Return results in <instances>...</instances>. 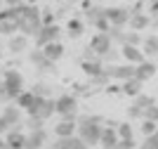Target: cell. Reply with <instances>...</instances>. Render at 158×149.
<instances>
[{
	"instance_id": "6da1fadb",
	"label": "cell",
	"mask_w": 158,
	"mask_h": 149,
	"mask_svg": "<svg viewBox=\"0 0 158 149\" xmlns=\"http://www.w3.org/2000/svg\"><path fill=\"white\" fill-rule=\"evenodd\" d=\"M43 28V21H40V10L38 5H24L19 7V14H17V31L26 38H35L38 31Z\"/></svg>"
},
{
	"instance_id": "7a4b0ae2",
	"label": "cell",
	"mask_w": 158,
	"mask_h": 149,
	"mask_svg": "<svg viewBox=\"0 0 158 149\" xmlns=\"http://www.w3.org/2000/svg\"><path fill=\"white\" fill-rule=\"evenodd\" d=\"M102 130H104V123L99 116H85L76 118V135L87 144V147H99V140H102Z\"/></svg>"
},
{
	"instance_id": "3957f363",
	"label": "cell",
	"mask_w": 158,
	"mask_h": 149,
	"mask_svg": "<svg viewBox=\"0 0 158 149\" xmlns=\"http://www.w3.org/2000/svg\"><path fill=\"white\" fill-rule=\"evenodd\" d=\"M26 90V81L21 76V71L17 69H7L0 78V102H7V99H17L21 92Z\"/></svg>"
},
{
	"instance_id": "277c9868",
	"label": "cell",
	"mask_w": 158,
	"mask_h": 149,
	"mask_svg": "<svg viewBox=\"0 0 158 149\" xmlns=\"http://www.w3.org/2000/svg\"><path fill=\"white\" fill-rule=\"evenodd\" d=\"M54 114L61 121H76L78 118V97L71 92H61L54 97Z\"/></svg>"
},
{
	"instance_id": "5b68a950",
	"label": "cell",
	"mask_w": 158,
	"mask_h": 149,
	"mask_svg": "<svg viewBox=\"0 0 158 149\" xmlns=\"http://www.w3.org/2000/svg\"><path fill=\"white\" fill-rule=\"evenodd\" d=\"M113 50V40L109 33H94L92 40L87 43V59H104Z\"/></svg>"
},
{
	"instance_id": "8992f818",
	"label": "cell",
	"mask_w": 158,
	"mask_h": 149,
	"mask_svg": "<svg viewBox=\"0 0 158 149\" xmlns=\"http://www.w3.org/2000/svg\"><path fill=\"white\" fill-rule=\"evenodd\" d=\"M85 19L97 33H109L111 31V24H109V19L104 17V7H87Z\"/></svg>"
},
{
	"instance_id": "52a82bcc",
	"label": "cell",
	"mask_w": 158,
	"mask_h": 149,
	"mask_svg": "<svg viewBox=\"0 0 158 149\" xmlns=\"http://www.w3.org/2000/svg\"><path fill=\"white\" fill-rule=\"evenodd\" d=\"M104 17L109 19V24H111V28H123V26H127V21H130V10L127 7H104Z\"/></svg>"
},
{
	"instance_id": "ba28073f",
	"label": "cell",
	"mask_w": 158,
	"mask_h": 149,
	"mask_svg": "<svg viewBox=\"0 0 158 149\" xmlns=\"http://www.w3.org/2000/svg\"><path fill=\"white\" fill-rule=\"evenodd\" d=\"M61 38V28L57 24H50V26H43L38 31V36L33 38V43H35V47L38 50H43L45 45H50V43H57V40Z\"/></svg>"
},
{
	"instance_id": "9c48e42d",
	"label": "cell",
	"mask_w": 158,
	"mask_h": 149,
	"mask_svg": "<svg viewBox=\"0 0 158 149\" xmlns=\"http://www.w3.org/2000/svg\"><path fill=\"white\" fill-rule=\"evenodd\" d=\"M5 147L7 149H26V133H24V121L5 133Z\"/></svg>"
},
{
	"instance_id": "30bf717a",
	"label": "cell",
	"mask_w": 158,
	"mask_h": 149,
	"mask_svg": "<svg viewBox=\"0 0 158 149\" xmlns=\"http://www.w3.org/2000/svg\"><path fill=\"white\" fill-rule=\"evenodd\" d=\"M28 116L31 118H38V121H50V118L54 116V99H43L38 97V102H35V107H33L31 111H28Z\"/></svg>"
},
{
	"instance_id": "8fae6325",
	"label": "cell",
	"mask_w": 158,
	"mask_h": 149,
	"mask_svg": "<svg viewBox=\"0 0 158 149\" xmlns=\"http://www.w3.org/2000/svg\"><path fill=\"white\" fill-rule=\"evenodd\" d=\"M28 62H31V64L35 66V71H40V73H54L57 71V64L50 62V59L45 57V52L38 50V47L33 52H28Z\"/></svg>"
},
{
	"instance_id": "7c38bea8",
	"label": "cell",
	"mask_w": 158,
	"mask_h": 149,
	"mask_svg": "<svg viewBox=\"0 0 158 149\" xmlns=\"http://www.w3.org/2000/svg\"><path fill=\"white\" fill-rule=\"evenodd\" d=\"M106 73H109L111 81H120V83H125V81L135 78V66H132V64H111L109 69H106Z\"/></svg>"
},
{
	"instance_id": "4fadbf2b",
	"label": "cell",
	"mask_w": 158,
	"mask_h": 149,
	"mask_svg": "<svg viewBox=\"0 0 158 149\" xmlns=\"http://www.w3.org/2000/svg\"><path fill=\"white\" fill-rule=\"evenodd\" d=\"M50 149H90L78 135L73 137H54V142L50 144Z\"/></svg>"
},
{
	"instance_id": "5bb4252c",
	"label": "cell",
	"mask_w": 158,
	"mask_h": 149,
	"mask_svg": "<svg viewBox=\"0 0 158 149\" xmlns=\"http://www.w3.org/2000/svg\"><path fill=\"white\" fill-rule=\"evenodd\" d=\"M116 125L118 123H111V125H104L102 130V140H99V147L102 149H116L118 147V133H116Z\"/></svg>"
},
{
	"instance_id": "9a60e30c",
	"label": "cell",
	"mask_w": 158,
	"mask_h": 149,
	"mask_svg": "<svg viewBox=\"0 0 158 149\" xmlns=\"http://www.w3.org/2000/svg\"><path fill=\"white\" fill-rule=\"evenodd\" d=\"M7 52L10 55H24V52H28V38L21 36V33L10 36L7 38Z\"/></svg>"
},
{
	"instance_id": "2e32d148",
	"label": "cell",
	"mask_w": 158,
	"mask_h": 149,
	"mask_svg": "<svg viewBox=\"0 0 158 149\" xmlns=\"http://www.w3.org/2000/svg\"><path fill=\"white\" fill-rule=\"evenodd\" d=\"M0 118H2L10 128H14V125L21 123V109L17 107V104H5L2 111H0Z\"/></svg>"
},
{
	"instance_id": "e0dca14e",
	"label": "cell",
	"mask_w": 158,
	"mask_h": 149,
	"mask_svg": "<svg viewBox=\"0 0 158 149\" xmlns=\"http://www.w3.org/2000/svg\"><path fill=\"white\" fill-rule=\"evenodd\" d=\"M156 71H158V66L153 64L151 59H146V62H142V64L135 66V78H137L139 83H146L149 78L156 76Z\"/></svg>"
},
{
	"instance_id": "ac0fdd59",
	"label": "cell",
	"mask_w": 158,
	"mask_h": 149,
	"mask_svg": "<svg viewBox=\"0 0 158 149\" xmlns=\"http://www.w3.org/2000/svg\"><path fill=\"white\" fill-rule=\"evenodd\" d=\"M120 55H123V59H125L127 64H132V66H137V64H142V62H146L144 52L139 50V47H135V45H123V47H120Z\"/></svg>"
},
{
	"instance_id": "d6986e66",
	"label": "cell",
	"mask_w": 158,
	"mask_h": 149,
	"mask_svg": "<svg viewBox=\"0 0 158 149\" xmlns=\"http://www.w3.org/2000/svg\"><path fill=\"white\" fill-rule=\"evenodd\" d=\"M149 21H151V17L146 12H135V10H130V21H127V26H130V31H144V28H149Z\"/></svg>"
},
{
	"instance_id": "ffe728a7",
	"label": "cell",
	"mask_w": 158,
	"mask_h": 149,
	"mask_svg": "<svg viewBox=\"0 0 158 149\" xmlns=\"http://www.w3.org/2000/svg\"><path fill=\"white\" fill-rule=\"evenodd\" d=\"M47 144V130H31L26 133V149H43Z\"/></svg>"
},
{
	"instance_id": "44dd1931",
	"label": "cell",
	"mask_w": 158,
	"mask_h": 149,
	"mask_svg": "<svg viewBox=\"0 0 158 149\" xmlns=\"http://www.w3.org/2000/svg\"><path fill=\"white\" fill-rule=\"evenodd\" d=\"M80 66H83L85 76H90V78H97V76H102V73L106 71V66H104L102 59H85Z\"/></svg>"
},
{
	"instance_id": "7402d4cb",
	"label": "cell",
	"mask_w": 158,
	"mask_h": 149,
	"mask_svg": "<svg viewBox=\"0 0 158 149\" xmlns=\"http://www.w3.org/2000/svg\"><path fill=\"white\" fill-rule=\"evenodd\" d=\"M139 50L144 52V57H158V36L149 33L146 38H142V45Z\"/></svg>"
},
{
	"instance_id": "603a6c76",
	"label": "cell",
	"mask_w": 158,
	"mask_h": 149,
	"mask_svg": "<svg viewBox=\"0 0 158 149\" xmlns=\"http://www.w3.org/2000/svg\"><path fill=\"white\" fill-rule=\"evenodd\" d=\"M43 52H45V57L50 59V62H54V64H57V62H59L61 57H64V43H61V40H57V43H50V45H45L43 47Z\"/></svg>"
},
{
	"instance_id": "cb8c5ba5",
	"label": "cell",
	"mask_w": 158,
	"mask_h": 149,
	"mask_svg": "<svg viewBox=\"0 0 158 149\" xmlns=\"http://www.w3.org/2000/svg\"><path fill=\"white\" fill-rule=\"evenodd\" d=\"M35 102H38V97H35V95H33L31 90H24V92L19 95V97L14 99V104H17V107H19L21 111H26V114L33 109V107H35Z\"/></svg>"
},
{
	"instance_id": "d4e9b609",
	"label": "cell",
	"mask_w": 158,
	"mask_h": 149,
	"mask_svg": "<svg viewBox=\"0 0 158 149\" xmlns=\"http://www.w3.org/2000/svg\"><path fill=\"white\" fill-rule=\"evenodd\" d=\"M76 135V121H61L54 125V137H73Z\"/></svg>"
},
{
	"instance_id": "484cf974",
	"label": "cell",
	"mask_w": 158,
	"mask_h": 149,
	"mask_svg": "<svg viewBox=\"0 0 158 149\" xmlns=\"http://www.w3.org/2000/svg\"><path fill=\"white\" fill-rule=\"evenodd\" d=\"M66 31H69L71 38H80L83 31H85V21L80 19V17H71V19L66 21Z\"/></svg>"
},
{
	"instance_id": "4316f807",
	"label": "cell",
	"mask_w": 158,
	"mask_h": 149,
	"mask_svg": "<svg viewBox=\"0 0 158 149\" xmlns=\"http://www.w3.org/2000/svg\"><path fill=\"white\" fill-rule=\"evenodd\" d=\"M142 88H144V83H139L137 78H130V81H125V83L120 85V92H125L127 97H137V95H142Z\"/></svg>"
},
{
	"instance_id": "83f0119b",
	"label": "cell",
	"mask_w": 158,
	"mask_h": 149,
	"mask_svg": "<svg viewBox=\"0 0 158 149\" xmlns=\"http://www.w3.org/2000/svg\"><path fill=\"white\" fill-rule=\"evenodd\" d=\"M31 92L35 95V97L50 99V95H52V85H47V83H43V81H38V83L31 85Z\"/></svg>"
},
{
	"instance_id": "f1b7e54d",
	"label": "cell",
	"mask_w": 158,
	"mask_h": 149,
	"mask_svg": "<svg viewBox=\"0 0 158 149\" xmlns=\"http://www.w3.org/2000/svg\"><path fill=\"white\" fill-rule=\"evenodd\" d=\"M116 133H118V140H135V128L130 125V121L116 125Z\"/></svg>"
},
{
	"instance_id": "f546056e",
	"label": "cell",
	"mask_w": 158,
	"mask_h": 149,
	"mask_svg": "<svg viewBox=\"0 0 158 149\" xmlns=\"http://www.w3.org/2000/svg\"><path fill=\"white\" fill-rule=\"evenodd\" d=\"M132 104L144 111V109H149V107H151V104H156V102H153V97H149V95H144V92H142V95H137V97L132 99Z\"/></svg>"
},
{
	"instance_id": "4dcf8cb0",
	"label": "cell",
	"mask_w": 158,
	"mask_h": 149,
	"mask_svg": "<svg viewBox=\"0 0 158 149\" xmlns=\"http://www.w3.org/2000/svg\"><path fill=\"white\" fill-rule=\"evenodd\" d=\"M123 45H135V47H139V45H142V33L127 31V33H125V40H123Z\"/></svg>"
},
{
	"instance_id": "1f68e13d",
	"label": "cell",
	"mask_w": 158,
	"mask_h": 149,
	"mask_svg": "<svg viewBox=\"0 0 158 149\" xmlns=\"http://www.w3.org/2000/svg\"><path fill=\"white\" fill-rule=\"evenodd\" d=\"M139 149H158V130L153 133V135L144 137V142L139 144Z\"/></svg>"
},
{
	"instance_id": "d6a6232c",
	"label": "cell",
	"mask_w": 158,
	"mask_h": 149,
	"mask_svg": "<svg viewBox=\"0 0 158 149\" xmlns=\"http://www.w3.org/2000/svg\"><path fill=\"white\" fill-rule=\"evenodd\" d=\"M144 121H151L158 125V104H151L149 109H144Z\"/></svg>"
},
{
	"instance_id": "836d02e7",
	"label": "cell",
	"mask_w": 158,
	"mask_h": 149,
	"mask_svg": "<svg viewBox=\"0 0 158 149\" xmlns=\"http://www.w3.org/2000/svg\"><path fill=\"white\" fill-rule=\"evenodd\" d=\"M139 130H142V135H144V137H149V135H153V133L158 130V125L151 123V121H144V118H142V128H139Z\"/></svg>"
},
{
	"instance_id": "e575fe53",
	"label": "cell",
	"mask_w": 158,
	"mask_h": 149,
	"mask_svg": "<svg viewBox=\"0 0 158 149\" xmlns=\"http://www.w3.org/2000/svg\"><path fill=\"white\" fill-rule=\"evenodd\" d=\"M43 125H45L43 121H38V118H31V116H28V118H26V123H24V128H28V133H31V130H43Z\"/></svg>"
},
{
	"instance_id": "d590c367",
	"label": "cell",
	"mask_w": 158,
	"mask_h": 149,
	"mask_svg": "<svg viewBox=\"0 0 158 149\" xmlns=\"http://www.w3.org/2000/svg\"><path fill=\"white\" fill-rule=\"evenodd\" d=\"M127 118H144V111L139 109V107H135V104H130V107H127Z\"/></svg>"
},
{
	"instance_id": "8d00e7d4",
	"label": "cell",
	"mask_w": 158,
	"mask_h": 149,
	"mask_svg": "<svg viewBox=\"0 0 158 149\" xmlns=\"http://www.w3.org/2000/svg\"><path fill=\"white\" fill-rule=\"evenodd\" d=\"M109 36H111V40H118V43H123V40H125V31H123V28H111V31H109Z\"/></svg>"
},
{
	"instance_id": "74e56055",
	"label": "cell",
	"mask_w": 158,
	"mask_h": 149,
	"mask_svg": "<svg viewBox=\"0 0 158 149\" xmlns=\"http://www.w3.org/2000/svg\"><path fill=\"white\" fill-rule=\"evenodd\" d=\"M109 81H111V78H109V73H102V76H97V78H92V85H106L109 83Z\"/></svg>"
},
{
	"instance_id": "f35d334b",
	"label": "cell",
	"mask_w": 158,
	"mask_h": 149,
	"mask_svg": "<svg viewBox=\"0 0 158 149\" xmlns=\"http://www.w3.org/2000/svg\"><path fill=\"white\" fill-rule=\"evenodd\" d=\"M118 147H120V149H135L137 144H135V140H120Z\"/></svg>"
},
{
	"instance_id": "ab89813d",
	"label": "cell",
	"mask_w": 158,
	"mask_h": 149,
	"mask_svg": "<svg viewBox=\"0 0 158 149\" xmlns=\"http://www.w3.org/2000/svg\"><path fill=\"white\" fill-rule=\"evenodd\" d=\"M151 14L158 17V0H149V17H151Z\"/></svg>"
},
{
	"instance_id": "60d3db41",
	"label": "cell",
	"mask_w": 158,
	"mask_h": 149,
	"mask_svg": "<svg viewBox=\"0 0 158 149\" xmlns=\"http://www.w3.org/2000/svg\"><path fill=\"white\" fill-rule=\"evenodd\" d=\"M2 5L5 7H19V5H24V0H2Z\"/></svg>"
},
{
	"instance_id": "b9f144b4",
	"label": "cell",
	"mask_w": 158,
	"mask_h": 149,
	"mask_svg": "<svg viewBox=\"0 0 158 149\" xmlns=\"http://www.w3.org/2000/svg\"><path fill=\"white\" fill-rule=\"evenodd\" d=\"M7 130H10V125H7L5 121L0 118V137H5V133H7Z\"/></svg>"
},
{
	"instance_id": "7bdbcfd3",
	"label": "cell",
	"mask_w": 158,
	"mask_h": 149,
	"mask_svg": "<svg viewBox=\"0 0 158 149\" xmlns=\"http://www.w3.org/2000/svg\"><path fill=\"white\" fill-rule=\"evenodd\" d=\"M0 149H7L5 147V137H0Z\"/></svg>"
},
{
	"instance_id": "ee69618b",
	"label": "cell",
	"mask_w": 158,
	"mask_h": 149,
	"mask_svg": "<svg viewBox=\"0 0 158 149\" xmlns=\"http://www.w3.org/2000/svg\"><path fill=\"white\" fill-rule=\"evenodd\" d=\"M0 59H2V47H0Z\"/></svg>"
},
{
	"instance_id": "f6af8a7d",
	"label": "cell",
	"mask_w": 158,
	"mask_h": 149,
	"mask_svg": "<svg viewBox=\"0 0 158 149\" xmlns=\"http://www.w3.org/2000/svg\"><path fill=\"white\" fill-rule=\"evenodd\" d=\"M57 2H64V0H57Z\"/></svg>"
},
{
	"instance_id": "bcb514c9",
	"label": "cell",
	"mask_w": 158,
	"mask_h": 149,
	"mask_svg": "<svg viewBox=\"0 0 158 149\" xmlns=\"http://www.w3.org/2000/svg\"><path fill=\"white\" fill-rule=\"evenodd\" d=\"M116 149H120V147H116Z\"/></svg>"
}]
</instances>
